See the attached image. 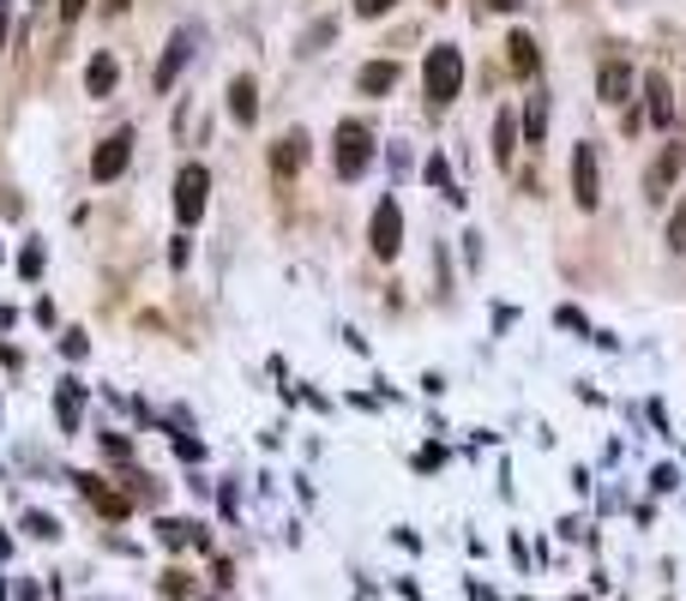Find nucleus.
Wrapping results in <instances>:
<instances>
[{"mask_svg": "<svg viewBox=\"0 0 686 601\" xmlns=\"http://www.w3.org/2000/svg\"><path fill=\"white\" fill-rule=\"evenodd\" d=\"M457 85H464V55H457V43H440L428 48V67H422V91L434 109H446V102L457 97Z\"/></svg>", "mask_w": 686, "mask_h": 601, "instance_id": "nucleus-1", "label": "nucleus"}, {"mask_svg": "<svg viewBox=\"0 0 686 601\" xmlns=\"http://www.w3.org/2000/svg\"><path fill=\"white\" fill-rule=\"evenodd\" d=\"M338 175H343V181H362V175H367V163H374V133H367V126L362 121H343L338 126Z\"/></svg>", "mask_w": 686, "mask_h": 601, "instance_id": "nucleus-2", "label": "nucleus"}, {"mask_svg": "<svg viewBox=\"0 0 686 601\" xmlns=\"http://www.w3.org/2000/svg\"><path fill=\"white\" fill-rule=\"evenodd\" d=\"M367 247H374V259H398V253H403V211H398V199H379L374 204Z\"/></svg>", "mask_w": 686, "mask_h": 601, "instance_id": "nucleus-3", "label": "nucleus"}, {"mask_svg": "<svg viewBox=\"0 0 686 601\" xmlns=\"http://www.w3.org/2000/svg\"><path fill=\"white\" fill-rule=\"evenodd\" d=\"M193 48H199V31H193V24L169 36V48H163L157 73H151V85H157L163 97H169V91H175V79H181V73H187V60H193Z\"/></svg>", "mask_w": 686, "mask_h": 601, "instance_id": "nucleus-4", "label": "nucleus"}, {"mask_svg": "<svg viewBox=\"0 0 686 601\" xmlns=\"http://www.w3.org/2000/svg\"><path fill=\"white\" fill-rule=\"evenodd\" d=\"M206 193H211V175L199 169V163H187V169L175 175V216H181V223H199V216H206Z\"/></svg>", "mask_w": 686, "mask_h": 601, "instance_id": "nucleus-5", "label": "nucleus"}, {"mask_svg": "<svg viewBox=\"0 0 686 601\" xmlns=\"http://www.w3.org/2000/svg\"><path fill=\"white\" fill-rule=\"evenodd\" d=\"M572 193H578L584 211L602 204V181H596V145H578L572 151Z\"/></svg>", "mask_w": 686, "mask_h": 601, "instance_id": "nucleus-6", "label": "nucleus"}, {"mask_svg": "<svg viewBox=\"0 0 686 601\" xmlns=\"http://www.w3.org/2000/svg\"><path fill=\"white\" fill-rule=\"evenodd\" d=\"M126 163H133V133L121 126V133H109L103 145H97V157H91V175H97V181H114V175H121Z\"/></svg>", "mask_w": 686, "mask_h": 601, "instance_id": "nucleus-7", "label": "nucleus"}, {"mask_svg": "<svg viewBox=\"0 0 686 601\" xmlns=\"http://www.w3.org/2000/svg\"><path fill=\"white\" fill-rule=\"evenodd\" d=\"M681 169H686V145H663V157H656L651 175H644V193H651V204L668 199V187H675Z\"/></svg>", "mask_w": 686, "mask_h": 601, "instance_id": "nucleus-8", "label": "nucleus"}, {"mask_svg": "<svg viewBox=\"0 0 686 601\" xmlns=\"http://www.w3.org/2000/svg\"><path fill=\"white\" fill-rule=\"evenodd\" d=\"M73 481H79V493H85V500L103 511V517H114V523H121L126 511H133V500H126V493H109V488H103V476H73Z\"/></svg>", "mask_w": 686, "mask_h": 601, "instance_id": "nucleus-9", "label": "nucleus"}, {"mask_svg": "<svg viewBox=\"0 0 686 601\" xmlns=\"http://www.w3.org/2000/svg\"><path fill=\"white\" fill-rule=\"evenodd\" d=\"M301 163H308V133H284V138H277V151H272V175H277V181H289Z\"/></svg>", "mask_w": 686, "mask_h": 601, "instance_id": "nucleus-10", "label": "nucleus"}, {"mask_svg": "<svg viewBox=\"0 0 686 601\" xmlns=\"http://www.w3.org/2000/svg\"><path fill=\"white\" fill-rule=\"evenodd\" d=\"M596 97L602 102H627L632 97V67L627 60H608V67L596 73Z\"/></svg>", "mask_w": 686, "mask_h": 601, "instance_id": "nucleus-11", "label": "nucleus"}, {"mask_svg": "<svg viewBox=\"0 0 686 601\" xmlns=\"http://www.w3.org/2000/svg\"><path fill=\"white\" fill-rule=\"evenodd\" d=\"M506 48H512L506 60H512V73H518V79H536V67H542L536 36H530V31H512V36H506Z\"/></svg>", "mask_w": 686, "mask_h": 601, "instance_id": "nucleus-12", "label": "nucleus"}, {"mask_svg": "<svg viewBox=\"0 0 686 601\" xmlns=\"http://www.w3.org/2000/svg\"><path fill=\"white\" fill-rule=\"evenodd\" d=\"M229 114H235V126H253V121H259V85H253V79H235V85H229Z\"/></svg>", "mask_w": 686, "mask_h": 601, "instance_id": "nucleus-13", "label": "nucleus"}, {"mask_svg": "<svg viewBox=\"0 0 686 601\" xmlns=\"http://www.w3.org/2000/svg\"><path fill=\"white\" fill-rule=\"evenodd\" d=\"M512 151H518V114L500 109L494 114V163H512Z\"/></svg>", "mask_w": 686, "mask_h": 601, "instance_id": "nucleus-14", "label": "nucleus"}, {"mask_svg": "<svg viewBox=\"0 0 686 601\" xmlns=\"http://www.w3.org/2000/svg\"><path fill=\"white\" fill-rule=\"evenodd\" d=\"M391 85H398V67H391V60H374V67H362L355 91H362V97H386Z\"/></svg>", "mask_w": 686, "mask_h": 601, "instance_id": "nucleus-15", "label": "nucleus"}, {"mask_svg": "<svg viewBox=\"0 0 686 601\" xmlns=\"http://www.w3.org/2000/svg\"><path fill=\"white\" fill-rule=\"evenodd\" d=\"M114 79H121L114 55H97L91 67H85V91H91V97H109V91H114Z\"/></svg>", "mask_w": 686, "mask_h": 601, "instance_id": "nucleus-16", "label": "nucleus"}, {"mask_svg": "<svg viewBox=\"0 0 686 601\" xmlns=\"http://www.w3.org/2000/svg\"><path fill=\"white\" fill-rule=\"evenodd\" d=\"M644 97H651V121H656V126H668V121H675V102H668V79H663V73H651Z\"/></svg>", "mask_w": 686, "mask_h": 601, "instance_id": "nucleus-17", "label": "nucleus"}, {"mask_svg": "<svg viewBox=\"0 0 686 601\" xmlns=\"http://www.w3.org/2000/svg\"><path fill=\"white\" fill-rule=\"evenodd\" d=\"M518 133L530 138V145H542L549 138V97H530V109H524V126Z\"/></svg>", "mask_w": 686, "mask_h": 601, "instance_id": "nucleus-18", "label": "nucleus"}, {"mask_svg": "<svg viewBox=\"0 0 686 601\" xmlns=\"http://www.w3.org/2000/svg\"><path fill=\"white\" fill-rule=\"evenodd\" d=\"M157 542H163V547H181V542H206V530H199V523H181V517H163V523H157Z\"/></svg>", "mask_w": 686, "mask_h": 601, "instance_id": "nucleus-19", "label": "nucleus"}, {"mask_svg": "<svg viewBox=\"0 0 686 601\" xmlns=\"http://www.w3.org/2000/svg\"><path fill=\"white\" fill-rule=\"evenodd\" d=\"M55 415H60V427H79V379H67V386H60V398H55Z\"/></svg>", "mask_w": 686, "mask_h": 601, "instance_id": "nucleus-20", "label": "nucleus"}, {"mask_svg": "<svg viewBox=\"0 0 686 601\" xmlns=\"http://www.w3.org/2000/svg\"><path fill=\"white\" fill-rule=\"evenodd\" d=\"M428 181L440 187V193H446L452 204H464V193H457V181H452V163L446 157H428Z\"/></svg>", "mask_w": 686, "mask_h": 601, "instance_id": "nucleus-21", "label": "nucleus"}, {"mask_svg": "<svg viewBox=\"0 0 686 601\" xmlns=\"http://www.w3.org/2000/svg\"><path fill=\"white\" fill-rule=\"evenodd\" d=\"M24 530H31L36 542H55V535H60V523L48 517V511H24Z\"/></svg>", "mask_w": 686, "mask_h": 601, "instance_id": "nucleus-22", "label": "nucleus"}, {"mask_svg": "<svg viewBox=\"0 0 686 601\" xmlns=\"http://www.w3.org/2000/svg\"><path fill=\"white\" fill-rule=\"evenodd\" d=\"M85 349H91V343H85V331H67V337H60V355H67V361H79Z\"/></svg>", "mask_w": 686, "mask_h": 601, "instance_id": "nucleus-23", "label": "nucleus"}, {"mask_svg": "<svg viewBox=\"0 0 686 601\" xmlns=\"http://www.w3.org/2000/svg\"><path fill=\"white\" fill-rule=\"evenodd\" d=\"M19 271H24V277H36V271H43V247H36V241L19 253Z\"/></svg>", "mask_w": 686, "mask_h": 601, "instance_id": "nucleus-24", "label": "nucleus"}, {"mask_svg": "<svg viewBox=\"0 0 686 601\" xmlns=\"http://www.w3.org/2000/svg\"><path fill=\"white\" fill-rule=\"evenodd\" d=\"M668 247H686V204H681V211H675V223H668Z\"/></svg>", "mask_w": 686, "mask_h": 601, "instance_id": "nucleus-25", "label": "nucleus"}, {"mask_svg": "<svg viewBox=\"0 0 686 601\" xmlns=\"http://www.w3.org/2000/svg\"><path fill=\"white\" fill-rule=\"evenodd\" d=\"M398 7V0H355V12H362V19H379V12H391Z\"/></svg>", "mask_w": 686, "mask_h": 601, "instance_id": "nucleus-26", "label": "nucleus"}, {"mask_svg": "<svg viewBox=\"0 0 686 601\" xmlns=\"http://www.w3.org/2000/svg\"><path fill=\"white\" fill-rule=\"evenodd\" d=\"M163 596H175V601L187 596V578H181V571H169V578H163Z\"/></svg>", "mask_w": 686, "mask_h": 601, "instance_id": "nucleus-27", "label": "nucleus"}, {"mask_svg": "<svg viewBox=\"0 0 686 601\" xmlns=\"http://www.w3.org/2000/svg\"><path fill=\"white\" fill-rule=\"evenodd\" d=\"M7 31H12V0H0V48H7Z\"/></svg>", "mask_w": 686, "mask_h": 601, "instance_id": "nucleus-28", "label": "nucleus"}, {"mask_svg": "<svg viewBox=\"0 0 686 601\" xmlns=\"http://www.w3.org/2000/svg\"><path fill=\"white\" fill-rule=\"evenodd\" d=\"M79 12H85V0H60V19H67V24L79 19Z\"/></svg>", "mask_w": 686, "mask_h": 601, "instance_id": "nucleus-29", "label": "nucleus"}, {"mask_svg": "<svg viewBox=\"0 0 686 601\" xmlns=\"http://www.w3.org/2000/svg\"><path fill=\"white\" fill-rule=\"evenodd\" d=\"M488 7H494V12H512V7H518V0H488Z\"/></svg>", "mask_w": 686, "mask_h": 601, "instance_id": "nucleus-30", "label": "nucleus"}, {"mask_svg": "<svg viewBox=\"0 0 686 601\" xmlns=\"http://www.w3.org/2000/svg\"><path fill=\"white\" fill-rule=\"evenodd\" d=\"M126 7V0H103V12H121Z\"/></svg>", "mask_w": 686, "mask_h": 601, "instance_id": "nucleus-31", "label": "nucleus"}, {"mask_svg": "<svg viewBox=\"0 0 686 601\" xmlns=\"http://www.w3.org/2000/svg\"><path fill=\"white\" fill-rule=\"evenodd\" d=\"M434 7H446V0H434Z\"/></svg>", "mask_w": 686, "mask_h": 601, "instance_id": "nucleus-32", "label": "nucleus"}, {"mask_svg": "<svg viewBox=\"0 0 686 601\" xmlns=\"http://www.w3.org/2000/svg\"><path fill=\"white\" fill-rule=\"evenodd\" d=\"M578 601H584V596H578Z\"/></svg>", "mask_w": 686, "mask_h": 601, "instance_id": "nucleus-33", "label": "nucleus"}]
</instances>
